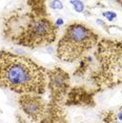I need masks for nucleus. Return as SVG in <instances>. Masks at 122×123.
<instances>
[{
    "label": "nucleus",
    "mask_w": 122,
    "mask_h": 123,
    "mask_svg": "<svg viewBox=\"0 0 122 123\" xmlns=\"http://www.w3.org/2000/svg\"><path fill=\"white\" fill-rule=\"evenodd\" d=\"M91 81L100 89L122 84V41L102 39L94 52Z\"/></svg>",
    "instance_id": "7ed1b4c3"
},
{
    "label": "nucleus",
    "mask_w": 122,
    "mask_h": 123,
    "mask_svg": "<svg viewBox=\"0 0 122 123\" xmlns=\"http://www.w3.org/2000/svg\"><path fill=\"white\" fill-rule=\"evenodd\" d=\"M119 3H120V4L122 5V1H119Z\"/></svg>",
    "instance_id": "9b49d317"
},
{
    "label": "nucleus",
    "mask_w": 122,
    "mask_h": 123,
    "mask_svg": "<svg viewBox=\"0 0 122 123\" xmlns=\"http://www.w3.org/2000/svg\"><path fill=\"white\" fill-rule=\"evenodd\" d=\"M19 105L32 121H40L46 111V105L40 95L25 94L19 97Z\"/></svg>",
    "instance_id": "423d86ee"
},
{
    "label": "nucleus",
    "mask_w": 122,
    "mask_h": 123,
    "mask_svg": "<svg viewBox=\"0 0 122 123\" xmlns=\"http://www.w3.org/2000/svg\"><path fill=\"white\" fill-rule=\"evenodd\" d=\"M48 86L55 103L61 101L70 89V76L60 68L48 71Z\"/></svg>",
    "instance_id": "39448f33"
},
{
    "label": "nucleus",
    "mask_w": 122,
    "mask_h": 123,
    "mask_svg": "<svg viewBox=\"0 0 122 123\" xmlns=\"http://www.w3.org/2000/svg\"><path fill=\"white\" fill-rule=\"evenodd\" d=\"M71 4L74 5V10L78 13H81L84 10V4L82 1H71Z\"/></svg>",
    "instance_id": "6e6552de"
},
{
    "label": "nucleus",
    "mask_w": 122,
    "mask_h": 123,
    "mask_svg": "<svg viewBox=\"0 0 122 123\" xmlns=\"http://www.w3.org/2000/svg\"><path fill=\"white\" fill-rule=\"evenodd\" d=\"M103 16L105 18L109 19L110 21H112V20H114V19L116 18V14L113 13V12H105V13H103Z\"/></svg>",
    "instance_id": "9d476101"
},
{
    "label": "nucleus",
    "mask_w": 122,
    "mask_h": 123,
    "mask_svg": "<svg viewBox=\"0 0 122 123\" xmlns=\"http://www.w3.org/2000/svg\"><path fill=\"white\" fill-rule=\"evenodd\" d=\"M52 9H57V10H61L63 7V3L61 1H51L49 2Z\"/></svg>",
    "instance_id": "1a4fd4ad"
},
{
    "label": "nucleus",
    "mask_w": 122,
    "mask_h": 123,
    "mask_svg": "<svg viewBox=\"0 0 122 123\" xmlns=\"http://www.w3.org/2000/svg\"><path fill=\"white\" fill-rule=\"evenodd\" d=\"M57 116L58 115L53 111V116H49V118L48 117H43L42 123H62L61 122V118H60L61 116L59 117V118H56Z\"/></svg>",
    "instance_id": "0eeeda50"
},
{
    "label": "nucleus",
    "mask_w": 122,
    "mask_h": 123,
    "mask_svg": "<svg viewBox=\"0 0 122 123\" xmlns=\"http://www.w3.org/2000/svg\"><path fill=\"white\" fill-rule=\"evenodd\" d=\"M99 42V36L85 24L74 22L65 32L57 45V57L63 62H74L82 59L86 53Z\"/></svg>",
    "instance_id": "20e7f679"
},
{
    "label": "nucleus",
    "mask_w": 122,
    "mask_h": 123,
    "mask_svg": "<svg viewBox=\"0 0 122 123\" xmlns=\"http://www.w3.org/2000/svg\"><path fill=\"white\" fill-rule=\"evenodd\" d=\"M0 86L20 96L41 95L48 87V71L25 56L0 51Z\"/></svg>",
    "instance_id": "f03ea898"
},
{
    "label": "nucleus",
    "mask_w": 122,
    "mask_h": 123,
    "mask_svg": "<svg viewBox=\"0 0 122 123\" xmlns=\"http://www.w3.org/2000/svg\"><path fill=\"white\" fill-rule=\"evenodd\" d=\"M30 10L13 11L3 20L5 38L30 49L48 46L57 38V27L48 18L44 2L30 1Z\"/></svg>",
    "instance_id": "f257e3e1"
}]
</instances>
